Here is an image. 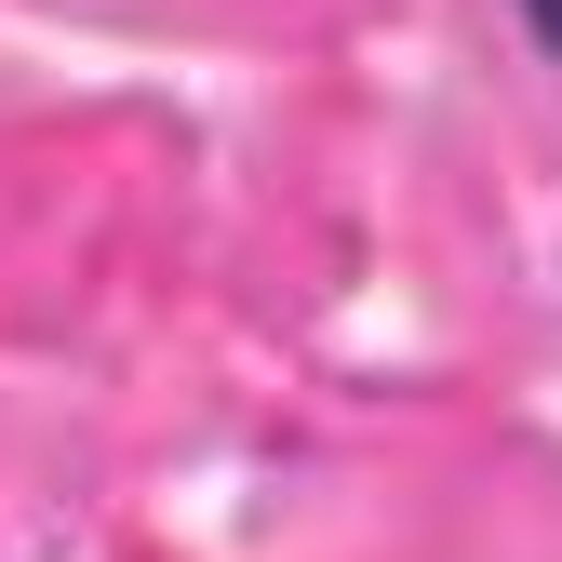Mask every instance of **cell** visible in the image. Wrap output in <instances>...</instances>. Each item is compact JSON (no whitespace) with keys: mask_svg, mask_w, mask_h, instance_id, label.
Segmentation results:
<instances>
[{"mask_svg":"<svg viewBox=\"0 0 562 562\" xmlns=\"http://www.w3.org/2000/svg\"><path fill=\"white\" fill-rule=\"evenodd\" d=\"M522 27H536V54L562 67V0H522Z\"/></svg>","mask_w":562,"mask_h":562,"instance_id":"1","label":"cell"}]
</instances>
